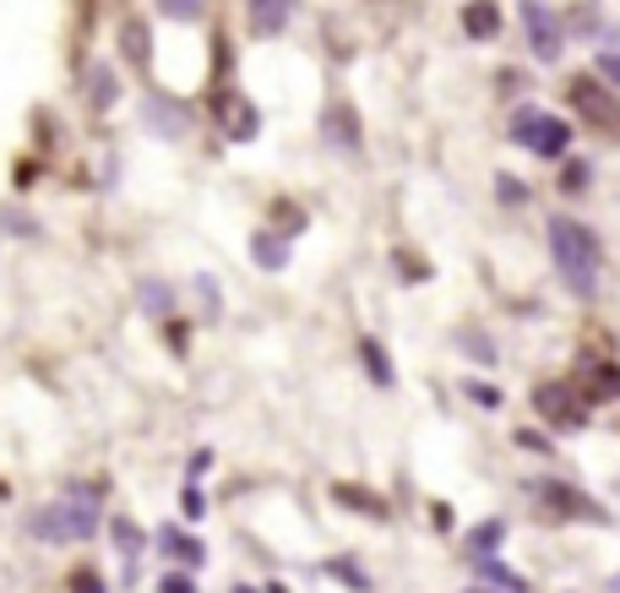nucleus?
<instances>
[{
  "mask_svg": "<svg viewBox=\"0 0 620 593\" xmlns=\"http://www.w3.org/2000/svg\"><path fill=\"white\" fill-rule=\"evenodd\" d=\"M550 257H556L560 278L577 300H593L599 294V267H604V251H599V235L577 218H550Z\"/></svg>",
  "mask_w": 620,
  "mask_h": 593,
  "instance_id": "obj_1",
  "label": "nucleus"
},
{
  "mask_svg": "<svg viewBox=\"0 0 620 593\" xmlns=\"http://www.w3.org/2000/svg\"><path fill=\"white\" fill-rule=\"evenodd\" d=\"M93 528H99V496L93 490H71V496L39 507L28 518V533L39 544H76V539H93Z\"/></svg>",
  "mask_w": 620,
  "mask_h": 593,
  "instance_id": "obj_2",
  "label": "nucleus"
},
{
  "mask_svg": "<svg viewBox=\"0 0 620 593\" xmlns=\"http://www.w3.org/2000/svg\"><path fill=\"white\" fill-rule=\"evenodd\" d=\"M512 136H517L528 153H539V158H560V153L571 147V126H566L560 115H545V110H517V115H512Z\"/></svg>",
  "mask_w": 620,
  "mask_h": 593,
  "instance_id": "obj_3",
  "label": "nucleus"
},
{
  "mask_svg": "<svg viewBox=\"0 0 620 593\" xmlns=\"http://www.w3.org/2000/svg\"><path fill=\"white\" fill-rule=\"evenodd\" d=\"M566 98H571L577 115L593 121L599 132H620V104L599 87V76H571V82H566Z\"/></svg>",
  "mask_w": 620,
  "mask_h": 593,
  "instance_id": "obj_4",
  "label": "nucleus"
},
{
  "mask_svg": "<svg viewBox=\"0 0 620 593\" xmlns=\"http://www.w3.org/2000/svg\"><path fill=\"white\" fill-rule=\"evenodd\" d=\"M534 408L556 425V430H577V425H588V408H582V397L571 393L566 382H545L539 393H534Z\"/></svg>",
  "mask_w": 620,
  "mask_h": 593,
  "instance_id": "obj_5",
  "label": "nucleus"
},
{
  "mask_svg": "<svg viewBox=\"0 0 620 593\" xmlns=\"http://www.w3.org/2000/svg\"><path fill=\"white\" fill-rule=\"evenodd\" d=\"M523 28H528V44H534L539 61H560V44L566 39H560V22L545 0H523Z\"/></svg>",
  "mask_w": 620,
  "mask_h": 593,
  "instance_id": "obj_6",
  "label": "nucleus"
},
{
  "mask_svg": "<svg viewBox=\"0 0 620 593\" xmlns=\"http://www.w3.org/2000/svg\"><path fill=\"white\" fill-rule=\"evenodd\" d=\"M534 496H539V507H545V512H556V518H588V523H604V507L582 501V490H571V485L545 479V485H534Z\"/></svg>",
  "mask_w": 620,
  "mask_h": 593,
  "instance_id": "obj_7",
  "label": "nucleus"
},
{
  "mask_svg": "<svg viewBox=\"0 0 620 593\" xmlns=\"http://www.w3.org/2000/svg\"><path fill=\"white\" fill-rule=\"evenodd\" d=\"M321 142H327L332 153H360V147H365V132H360L354 104H332V110L321 115Z\"/></svg>",
  "mask_w": 620,
  "mask_h": 593,
  "instance_id": "obj_8",
  "label": "nucleus"
},
{
  "mask_svg": "<svg viewBox=\"0 0 620 593\" xmlns=\"http://www.w3.org/2000/svg\"><path fill=\"white\" fill-rule=\"evenodd\" d=\"M142 126H147V132H158V136H186L190 115L175 104V98H158V93H153V98L142 104Z\"/></svg>",
  "mask_w": 620,
  "mask_h": 593,
  "instance_id": "obj_9",
  "label": "nucleus"
},
{
  "mask_svg": "<svg viewBox=\"0 0 620 593\" xmlns=\"http://www.w3.org/2000/svg\"><path fill=\"white\" fill-rule=\"evenodd\" d=\"M289 17H294V0H246V22L256 39H272V33H283L289 28Z\"/></svg>",
  "mask_w": 620,
  "mask_h": 593,
  "instance_id": "obj_10",
  "label": "nucleus"
},
{
  "mask_svg": "<svg viewBox=\"0 0 620 593\" xmlns=\"http://www.w3.org/2000/svg\"><path fill=\"white\" fill-rule=\"evenodd\" d=\"M121 55L136 71L153 66V28H147L142 17H125V22H121Z\"/></svg>",
  "mask_w": 620,
  "mask_h": 593,
  "instance_id": "obj_11",
  "label": "nucleus"
},
{
  "mask_svg": "<svg viewBox=\"0 0 620 593\" xmlns=\"http://www.w3.org/2000/svg\"><path fill=\"white\" fill-rule=\"evenodd\" d=\"M250 262L267 267V272H278V267L289 262V246H283V235H272V229H256V235H250Z\"/></svg>",
  "mask_w": 620,
  "mask_h": 593,
  "instance_id": "obj_12",
  "label": "nucleus"
},
{
  "mask_svg": "<svg viewBox=\"0 0 620 593\" xmlns=\"http://www.w3.org/2000/svg\"><path fill=\"white\" fill-rule=\"evenodd\" d=\"M463 33H468V39H496V33H500V11L490 6V0L463 6Z\"/></svg>",
  "mask_w": 620,
  "mask_h": 593,
  "instance_id": "obj_13",
  "label": "nucleus"
},
{
  "mask_svg": "<svg viewBox=\"0 0 620 593\" xmlns=\"http://www.w3.org/2000/svg\"><path fill=\"white\" fill-rule=\"evenodd\" d=\"M158 550L175 555V561H186V566H202V561H207V550L190 539L186 528H164V533H158Z\"/></svg>",
  "mask_w": 620,
  "mask_h": 593,
  "instance_id": "obj_14",
  "label": "nucleus"
},
{
  "mask_svg": "<svg viewBox=\"0 0 620 593\" xmlns=\"http://www.w3.org/2000/svg\"><path fill=\"white\" fill-rule=\"evenodd\" d=\"M224 121H229V136H235V142L256 136V126H261V115L250 110L246 98H224Z\"/></svg>",
  "mask_w": 620,
  "mask_h": 593,
  "instance_id": "obj_15",
  "label": "nucleus"
},
{
  "mask_svg": "<svg viewBox=\"0 0 620 593\" xmlns=\"http://www.w3.org/2000/svg\"><path fill=\"white\" fill-rule=\"evenodd\" d=\"M500 533H506V523L500 518H490V523H479V528H468V550L479 555V561H490L500 550Z\"/></svg>",
  "mask_w": 620,
  "mask_h": 593,
  "instance_id": "obj_16",
  "label": "nucleus"
},
{
  "mask_svg": "<svg viewBox=\"0 0 620 593\" xmlns=\"http://www.w3.org/2000/svg\"><path fill=\"white\" fill-rule=\"evenodd\" d=\"M332 496H338L343 507L365 512V518H386V507H381V501H371V490H360V485H332Z\"/></svg>",
  "mask_w": 620,
  "mask_h": 593,
  "instance_id": "obj_17",
  "label": "nucleus"
},
{
  "mask_svg": "<svg viewBox=\"0 0 620 593\" xmlns=\"http://www.w3.org/2000/svg\"><path fill=\"white\" fill-rule=\"evenodd\" d=\"M327 572H332V578H343V589H354V593H371L375 589L371 578H365V566H360V561H349V555L327 561Z\"/></svg>",
  "mask_w": 620,
  "mask_h": 593,
  "instance_id": "obj_18",
  "label": "nucleus"
},
{
  "mask_svg": "<svg viewBox=\"0 0 620 593\" xmlns=\"http://www.w3.org/2000/svg\"><path fill=\"white\" fill-rule=\"evenodd\" d=\"M142 305H147L153 316H169V311H175V289L158 283V278H142Z\"/></svg>",
  "mask_w": 620,
  "mask_h": 593,
  "instance_id": "obj_19",
  "label": "nucleus"
},
{
  "mask_svg": "<svg viewBox=\"0 0 620 593\" xmlns=\"http://www.w3.org/2000/svg\"><path fill=\"white\" fill-rule=\"evenodd\" d=\"M479 572H485V583L500 593H528V583H523L512 566H500V561H479Z\"/></svg>",
  "mask_w": 620,
  "mask_h": 593,
  "instance_id": "obj_20",
  "label": "nucleus"
},
{
  "mask_svg": "<svg viewBox=\"0 0 620 593\" xmlns=\"http://www.w3.org/2000/svg\"><path fill=\"white\" fill-rule=\"evenodd\" d=\"M115 550H121L125 566H131V561L142 555V528L131 523V518H115Z\"/></svg>",
  "mask_w": 620,
  "mask_h": 593,
  "instance_id": "obj_21",
  "label": "nucleus"
},
{
  "mask_svg": "<svg viewBox=\"0 0 620 593\" xmlns=\"http://www.w3.org/2000/svg\"><path fill=\"white\" fill-rule=\"evenodd\" d=\"M360 354H365V371H371V382L392 387V360H386V348H375V337H365V343H360Z\"/></svg>",
  "mask_w": 620,
  "mask_h": 593,
  "instance_id": "obj_22",
  "label": "nucleus"
},
{
  "mask_svg": "<svg viewBox=\"0 0 620 593\" xmlns=\"http://www.w3.org/2000/svg\"><path fill=\"white\" fill-rule=\"evenodd\" d=\"M158 11L175 17V22H196L202 17V0H158Z\"/></svg>",
  "mask_w": 620,
  "mask_h": 593,
  "instance_id": "obj_23",
  "label": "nucleus"
},
{
  "mask_svg": "<svg viewBox=\"0 0 620 593\" xmlns=\"http://www.w3.org/2000/svg\"><path fill=\"white\" fill-rule=\"evenodd\" d=\"M196 294H202V305L218 316V305H224V294H218V283H213V272H196Z\"/></svg>",
  "mask_w": 620,
  "mask_h": 593,
  "instance_id": "obj_24",
  "label": "nucleus"
},
{
  "mask_svg": "<svg viewBox=\"0 0 620 593\" xmlns=\"http://www.w3.org/2000/svg\"><path fill=\"white\" fill-rule=\"evenodd\" d=\"M457 343H463V348H474V354H479L485 365L496 360V348H490V337H479V332H457Z\"/></svg>",
  "mask_w": 620,
  "mask_h": 593,
  "instance_id": "obj_25",
  "label": "nucleus"
},
{
  "mask_svg": "<svg viewBox=\"0 0 620 593\" xmlns=\"http://www.w3.org/2000/svg\"><path fill=\"white\" fill-rule=\"evenodd\" d=\"M463 393L474 397V403H485V408H500V393L496 387H485V382H463Z\"/></svg>",
  "mask_w": 620,
  "mask_h": 593,
  "instance_id": "obj_26",
  "label": "nucleus"
},
{
  "mask_svg": "<svg viewBox=\"0 0 620 593\" xmlns=\"http://www.w3.org/2000/svg\"><path fill=\"white\" fill-rule=\"evenodd\" d=\"M158 593H196V583H190L186 572H164L158 578Z\"/></svg>",
  "mask_w": 620,
  "mask_h": 593,
  "instance_id": "obj_27",
  "label": "nucleus"
},
{
  "mask_svg": "<svg viewBox=\"0 0 620 593\" xmlns=\"http://www.w3.org/2000/svg\"><path fill=\"white\" fill-rule=\"evenodd\" d=\"M496 191H500V201H528V186H523V180H512V175H500Z\"/></svg>",
  "mask_w": 620,
  "mask_h": 593,
  "instance_id": "obj_28",
  "label": "nucleus"
},
{
  "mask_svg": "<svg viewBox=\"0 0 620 593\" xmlns=\"http://www.w3.org/2000/svg\"><path fill=\"white\" fill-rule=\"evenodd\" d=\"M71 593H104V578L99 572H76L71 578Z\"/></svg>",
  "mask_w": 620,
  "mask_h": 593,
  "instance_id": "obj_29",
  "label": "nucleus"
},
{
  "mask_svg": "<svg viewBox=\"0 0 620 593\" xmlns=\"http://www.w3.org/2000/svg\"><path fill=\"white\" fill-rule=\"evenodd\" d=\"M599 76H604V82H616V87H620V50H610V55H599Z\"/></svg>",
  "mask_w": 620,
  "mask_h": 593,
  "instance_id": "obj_30",
  "label": "nucleus"
},
{
  "mask_svg": "<svg viewBox=\"0 0 620 593\" xmlns=\"http://www.w3.org/2000/svg\"><path fill=\"white\" fill-rule=\"evenodd\" d=\"M180 507H186V518H190V523H196V518L207 512V501H202V490H196V485H186V501H180Z\"/></svg>",
  "mask_w": 620,
  "mask_h": 593,
  "instance_id": "obj_31",
  "label": "nucleus"
},
{
  "mask_svg": "<svg viewBox=\"0 0 620 593\" xmlns=\"http://www.w3.org/2000/svg\"><path fill=\"white\" fill-rule=\"evenodd\" d=\"M582 180H588V169H582V164H571V169H566V191H577Z\"/></svg>",
  "mask_w": 620,
  "mask_h": 593,
  "instance_id": "obj_32",
  "label": "nucleus"
},
{
  "mask_svg": "<svg viewBox=\"0 0 620 593\" xmlns=\"http://www.w3.org/2000/svg\"><path fill=\"white\" fill-rule=\"evenodd\" d=\"M517 441H523V447H534V452H550V441H545V436H534V430H523Z\"/></svg>",
  "mask_w": 620,
  "mask_h": 593,
  "instance_id": "obj_33",
  "label": "nucleus"
},
{
  "mask_svg": "<svg viewBox=\"0 0 620 593\" xmlns=\"http://www.w3.org/2000/svg\"><path fill=\"white\" fill-rule=\"evenodd\" d=\"M267 593H283V583H267Z\"/></svg>",
  "mask_w": 620,
  "mask_h": 593,
  "instance_id": "obj_34",
  "label": "nucleus"
},
{
  "mask_svg": "<svg viewBox=\"0 0 620 593\" xmlns=\"http://www.w3.org/2000/svg\"><path fill=\"white\" fill-rule=\"evenodd\" d=\"M610 589H616V593H620V578H616V583H610Z\"/></svg>",
  "mask_w": 620,
  "mask_h": 593,
  "instance_id": "obj_35",
  "label": "nucleus"
},
{
  "mask_svg": "<svg viewBox=\"0 0 620 593\" xmlns=\"http://www.w3.org/2000/svg\"><path fill=\"white\" fill-rule=\"evenodd\" d=\"M468 593H490V589H468Z\"/></svg>",
  "mask_w": 620,
  "mask_h": 593,
  "instance_id": "obj_36",
  "label": "nucleus"
},
{
  "mask_svg": "<svg viewBox=\"0 0 620 593\" xmlns=\"http://www.w3.org/2000/svg\"><path fill=\"white\" fill-rule=\"evenodd\" d=\"M235 593H256V589H235Z\"/></svg>",
  "mask_w": 620,
  "mask_h": 593,
  "instance_id": "obj_37",
  "label": "nucleus"
},
{
  "mask_svg": "<svg viewBox=\"0 0 620 593\" xmlns=\"http://www.w3.org/2000/svg\"><path fill=\"white\" fill-rule=\"evenodd\" d=\"M0 501H6V485H0Z\"/></svg>",
  "mask_w": 620,
  "mask_h": 593,
  "instance_id": "obj_38",
  "label": "nucleus"
}]
</instances>
